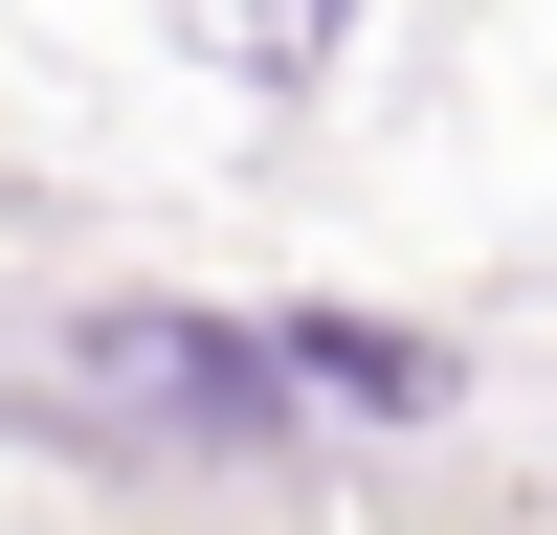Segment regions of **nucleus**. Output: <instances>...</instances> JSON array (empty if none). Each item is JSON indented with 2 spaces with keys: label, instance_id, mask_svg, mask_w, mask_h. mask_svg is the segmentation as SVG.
<instances>
[{
  "label": "nucleus",
  "instance_id": "f257e3e1",
  "mask_svg": "<svg viewBox=\"0 0 557 535\" xmlns=\"http://www.w3.org/2000/svg\"><path fill=\"white\" fill-rule=\"evenodd\" d=\"M89 380H112V401H157L178 446H268V424H290V357H268V335H223V312H112V335H89Z\"/></svg>",
  "mask_w": 557,
  "mask_h": 535
},
{
  "label": "nucleus",
  "instance_id": "7ed1b4c3",
  "mask_svg": "<svg viewBox=\"0 0 557 535\" xmlns=\"http://www.w3.org/2000/svg\"><path fill=\"white\" fill-rule=\"evenodd\" d=\"M312 380H335V401H446V357L380 335V312H312Z\"/></svg>",
  "mask_w": 557,
  "mask_h": 535
},
{
  "label": "nucleus",
  "instance_id": "f03ea898",
  "mask_svg": "<svg viewBox=\"0 0 557 535\" xmlns=\"http://www.w3.org/2000/svg\"><path fill=\"white\" fill-rule=\"evenodd\" d=\"M178 23H201L223 67H268V89H290V67H335V23H357V0H178Z\"/></svg>",
  "mask_w": 557,
  "mask_h": 535
}]
</instances>
